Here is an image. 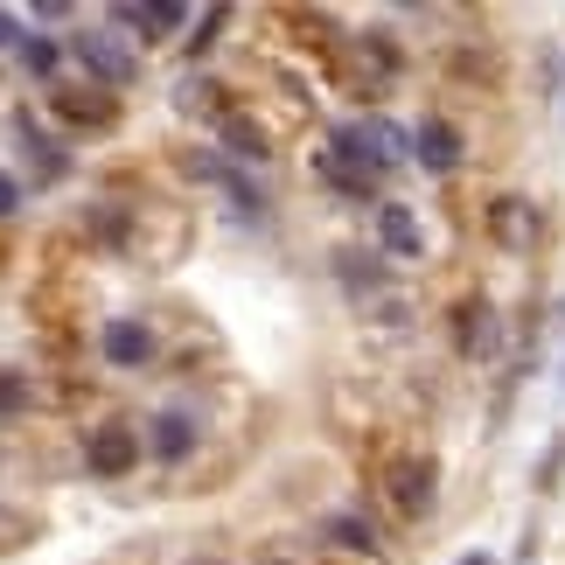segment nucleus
Masks as SVG:
<instances>
[{
  "label": "nucleus",
  "instance_id": "obj_1",
  "mask_svg": "<svg viewBox=\"0 0 565 565\" xmlns=\"http://www.w3.org/2000/svg\"><path fill=\"white\" fill-rule=\"evenodd\" d=\"M482 231H489V245H495V252H531L537 237H545V216H537L531 195H489Z\"/></svg>",
  "mask_w": 565,
  "mask_h": 565
},
{
  "label": "nucleus",
  "instance_id": "obj_2",
  "mask_svg": "<svg viewBox=\"0 0 565 565\" xmlns=\"http://www.w3.org/2000/svg\"><path fill=\"white\" fill-rule=\"evenodd\" d=\"M50 113L63 126H77V134H105V126L119 119V98L105 92V84H92V77H84V92L77 84H50Z\"/></svg>",
  "mask_w": 565,
  "mask_h": 565
},
{
  "label": "nucleus",
  "instance_id": "obj_3",
  "mask_svg": "<svg viewBox=\"0 0 565 565\" xmlns=\"http://www.w3.org/2000/svg\"><path fill=\"white\" fill-rule=\"evenodd\" d=\"M77 63H84V77L92 84H105V92H119V84H134V50H126L119 35H105V29H84L77 35Z\"/></svg>",
  "mask_w": 565,
  "mask_h": 565
},
{
  "label": "nucleus",
  "instance_id": "obj_4",
  "mask_svg": "<svg viewBox=\"0 0 565 565\" xmlns=\"http://www.w3.org/2000/svg\"><path fill=\"white\" fill-rule=\"evenodd\" d=\"M134 461H140L134 419H98L92 440H84V468H92V475H134Z\"/></svg>",
  "mask_w": 565,
  "mask_h": 565
},
{
  "label": "nucleus",
  "instance_id": "obj_5",
  "mask_svg": "<svg viewBox=\"0 0 565 565\" xmlns=\"http://www.w3.org/2000/svg\"><path fill=\"white\" fill-rule=\"evenodd\" d=\"M98 350H105L113 371H140V363H154V329L134 321V315H113V321H105V335H98Z\"/></svg>",
  "mask_w": 565,
  "mask_h": 565
},
{
  "label": "nucleus",
  "instance_id": "obj_6",
  "mask_svg": "<svg viewBox=\"0 0 565 565\" xmlns=\"http://www.w3.org/2000/svg\"><path fill=\"white\" fill-rule=\"evenodd\" d=\"M384 489H391V510L398 516H426V503H433V461H391L384 468Z\"/></svg>",
  "mask_w": 565,
  "mask_h": 565
},
{
  "label": "nucleus",
  "instance_id": "obj_7",
  "mask_svg": "<svg viewBox=\"0 0 565 565\" xmlns=\"http://www.w3.org/2000/svg\"><path fill=\"white\" fill-rule=\"evenodd\" d=\"M412 154H419L433 175H454V168H461V134H454L447 119H419L412 126Z\"/></svg>",
  "mask_w": 565,
  "mask_h": 565
},
{
  "label": "nucleus",
  "instance_id": "obj_8",
  "mask_svg": "<svg viewBox=\"0 0 565 565\" xmlns=\"http://www.w3.org/2000/svg\"><path fill=\"white\" fill-rule=\"evenodd\" d=\"M377 245H384V258H419L426 252L419 216H412L405 203H377Z\"/></svg>",
  "mask_w": 565,
  "mask_h": 565
},
{
  "label": "nucleus",
  "instance_id": "obj_9",
  "mask_svg": "<svg viewBox=\"0 0 565 565\" xmlns=\"http://www.w3.org/2000/svg\"><path fill=\"white\" fill-rule=\"evenodd\" d=\"M454 342H461V356H475V363L495 350V315H489V300H461V308H454Z\"/></svg>",
  "mask_w": 565,
  "mask_h": 565
},
{
  "label": "nucleus",
  "instance_id": "obj_10",
  "mask_svg": "<svg viewBox=\"0 0 565 565\" xmlns=\"http://www.w3.org/2000/svg\"><path fill=\"white\" fill-rule=\"evenodd\" d=\"M147 447H154V461H182L195 447V419L189 412H154V419H147Z\"/></svg>",
  "mask_w": 565,
  "mask_h": 565
},
{
  "label": "nucleus",
  "instance_id": "obj_11",
  "mask_svg": "<svg viewBox=\"0 0 565 565\" xmlns=\"http://www.w3.org/2000/svg\"><path fill=\"white\" fill-rule=\"evenodd\" d=\"M224 147L237 161H266V134H258L245 113H224Z\"/></svg>",
  "mask_w": 565,
  "mask_h": 565
},
{
  "label": "nucleus",
  "instance_id": "obj_12",
  "mask_svg": "<svg viewBox=\"0 0 565 565\" xmlns=\"http://www.w3.org/2000/svg\"><path fill=\"white\" fill-rule=\"evenodd\" d=\"M21 63H29V77H35V84H56V71H63V50H56L50 35H29V42H21Z\"/></svg>",
  "mask_w": 565,
  "mask_h": 565
},
{
  "label": "nucleus",
  "instance_id": "obj_13",
  "mask_svg": "<svg viewBox=\"0 0 565 565\" xmlns=\"http://www.w3.org/2000/svg\"><path fill=\"white\" fill-rule=\"evenodd\" d=\"M119 21H147V35H168L175 21H189V8H175V0H154V8H119Z\"/></svg>",
  "mask_w": 565,
  "mask_h": 565
},
{
  "label": "nucleus",
  "instance_id": "obj_14",
  "mask_svg": "<svg viewBox=\"0 0 565 565\" xmlns=\"http://www.w3.org/2000/svg\"><path fill=\"white\" fill-rule=\"evenodd\" d=\"M329 537H335V545H350V552H377V531L363 524V516H335Z\"/></svg>",
  "mask_w": 565,
  "mask_h": 565
},
{
  "label": "nucleus",
  "instance_id": "obj_15",
  "mask_svg": "<svg viewBox=\"0 0 565 565\" xmlns=\"http://www.w3.org/2000/svg\"><path fill=\"white\" fill-rule=\"evenodd\" d=\"M14 412H29V377L0 363V419H14Z\"/></svg>",
  "mask_w": 565,
  "mask_h": 565
},
{
  "label": "nucleus",
  "instance_id": "obj_16",
  "mask_svg": "<svg viewBox=\"0 0 565 565\" xmlns=\"http://www.w3.org/2000/svg\"><path fill=\"white\" fill-rule=\"evenodd\" d=\"M558 468H565V433L545 447V461H537V489H558Z\"/></svg>",
  "mask_w": 565,
  "mask_h": 565
},
{
  "label": "nucleus",
  "instance_id": "obj_17",
  "mask_svg": "<svg viewBox=\"0 0 565 565\" xmlns=\"http://www.w3.org/2000/svg\"><path fill=\"white\" fill-rule=\"evenodd\" d=\"M14 203H21V182H14V175H0V216H8Z\"/></svg>",
  "mask_w": 565,
  "mask_h": 565
},
{
  "label": "nucleus",
  "instance_id": "obj_18",
  "mask_svg": "<svg viewBox=\"0 0 565 565\" xmlns=\"http://www.w3.org/2000/svg\"><path fill=\"white\" fill-rule=\"evenodd\" d=\"M8 35H14V14H8V8H0V42H8Z\"/></svg>",
  "mask_w": 565,
  "mask_h": 565
},
{
  "label": "nucleus",
  "instance_id": "obj_19",
  "mask_svg": "<svg viewBox=\"0 0 565 565\" xmlns=\"http://www.w3.org/2000/svg\"><path fill=\"white\" fill-rule=\"evenodd\" d=\"M461 565H495V558H489V552H468V558H461Z\"/></svg>",
  "mask_w": 565,
  "mask_h": 565
}]
</instances>
